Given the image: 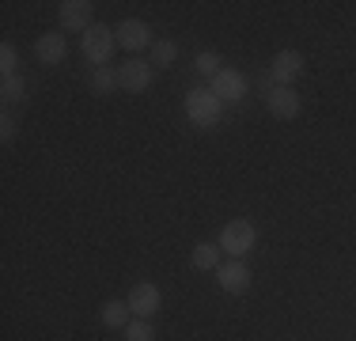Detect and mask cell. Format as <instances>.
Segmentation results:
<instances>
[{
	"mask_svg": "<svg viewBox=\"0 0 356 341\" xmlns=\"http://www.w3.org/2000/svg\"><path fill=\"white\" fill-rule=\"evenodd\" d=\"M182 106H186V118H190L197 129H213V125H220V118H224V102L213 95V88L186 91Z\"/></svg>",
	"mask_w": 356,
	"mask_h": 341,
	"instance_id": "6da1fadb",
	"label": "cell"
},
{
	"mask_svg": "<svg viewBox=\"0 0 356 341\" xmlns=\"http://www.w3.org/2000/svg\"><path fill=\"white\" fill-rule=\"evenodd\" d=\"M114 46H118L114 31H110V27H99V23L80 34V57H83L91 68H106L110 61H114Z\"/></svg>",
	"mask_w": 356,
	"mask_h": 341,
	"instance_id": "7a4b0ae2",
	"label": "cell"
},
{
	"mask_svg": "<svg viewBox=\"0 0 356 341\" xmlns=\"http://www.w3.org/2000/svg\"><path fill=\"white\" fill-rule=\"evenodd\" d=\"M220 251L227 254V258H247V254L258 246V228L250 224V220H232V224H224L220 228Z\"/></svg>",
	"mask_w": 356,
	"mask_h": 341,
	"instance_id": "3957f363",
	"label": "cell"
},
{
	"mask_svg": "<svg viewBox=\"0 0 356 341\" xmlns=\"http://www.w3.org/2000/svg\"><path fill=\"white\" fill-rule=\"evenodd\" d=\"M209 88H213V95L227 106V102H243V99H247L250 80L239 72V68H220L213 80H209Z\"/></svg>",
	"mask_w": 356,
	"mask_h": 341,
	"instance_id": "277c9868",
	"label": "cell"
},
{
	"mask_svg": "<svg viewBox=\"0 0 356 341\" xmlns=\"http://www.w3.org/2000/svg\"><path fill=\"white\" fill-rule=\"evenodd\" d=\"M114 72H118V88L129 91V95L148 91L152 80H156V68H152V61H137V57H133V61H125V65H118Z\"/></svg>",
	"mask_w": 356,
	"mask_h": 341,
	"instance_id": "5b68a950",
	"label": "cell"
},
{
	"mask_svg": "<svg viewBox=\"0 0 356 341\" xmlns=\"http://www.w3.org/2000/svg\"><path fill=\"white\" fill-rule=\"evenodd\" d=\"M300 76H303V54L300 49H281V54H273V61H269V80H273V88H292Z\"/></svg>",
	"mask_w": 356,
	"mask_h": 341,
	"instance_id": "8992f818",
	"label": "cell"
},
{
	"mask_svg": "<svg viewBox=\"0 0 356 341\" xmlns=\"http://www.w3.org/2000/svg\"><path fill=\"white\" fill-rule=\"evenodd\" d=\"M125 303H129L133 319H152V315L159 311V303H163V292H159L152 280H137V285L129 288V296H125Z\"/></svg>",
	"mask_w": 356,
	"mask_h": 341,
	"instance_id": "52a82bcc",
	"label": "cell"
},
{
	"mask_svg": "<svg viewBox=\"0 0 356 341\" xmlns=\"http://www.w3.org/2000/svg\"><path fill=\"white\" fill-rule=\"evenodd\" d=\"M91 0H65V4H57V19H61V31L65 34H83L88 27H95L91 23Z\"/></svg>",
	"mask_w": 356,
	"mask_h": 341,
	"instance_id": "ba28073f",
	"label": "cell"
},
{
	"mask_svg": "<svg viewBox=\"0 0 356 341\" xmlns=\"http://www.w3.org/2000/svg\"><path fill=\"white\" fill-rule=\"evenodd\" d=\"M114 38H118V46L122 49H129V54H140V49H152V27L144 19H122L114 27Z\"/></svg>",
	"mask_w": 356,
	"mask_h": 341,
	"instance_id": "9c48e42d",
	"label": "cell"
},
{
	"mask_svg": "<svg viewBox=\"0 0 356 341\" xmlns=\"http://www.w3.org/2000/svg\"><path fill=\"white\" fill-rule=\"evenodd\" d=\"M216 285L224 288V292H232V296H243V292L250 288V269H247V262H239V258L220 262V269H216Z\"/></svg>",
	"mask_w": 356,
	"mask_h": 341,
	"instance_id": "30bf717a",
	"label": "cell"
},
{
	"mask_svg": "<svg viewBox=\"0 0 356 341\" xmlns=\"http://www.w3.org/2000/svg\"><path fill=\"white\" fill-rule=\"evenodd\" d=\"M266 110L273 118H281V122H292L303 110V99L296 95V88H269L266 91Z\"/></svg>",
	"mask_w": 356,
	"mask_h": 341,
	"instance_id": "8fae6325",
	"label": "cell"
},
{
	"mask_svg": "<svg viewBox=\"0 0 356 341\" xmlns=\"http://www.w3.org/2000/svg\"><path fill=\"white\" fill-rule=\"evenodd\" d=\"M35 57L42 65H61L65 57H69V38H65V31H46L35 38Z\"/></svg>",
	"mask_w": 356,
	"mask_h": 341,
	"instance_id": "7c38bea8",
	"label": "cell"
},
{
	"mask_svg": "<svg viewBox=\"0 0 356 341\" xmlns=\"http://www.w3.org/2000/svg\"><path fill=\"white\" fill-rule=\"evenodd\" d=\"M129 303H125V300H106L103 307H99V319H103V326H110V330H125V326H129Z\"/></svg>",
	"mask_w": 356,
	"mask_h": 341,
	"instance_id": "4fadbf2b",
	"label": "cell"
},
{
	"mask_svg": "<svg viewBox=\"0 0 356 341\" xmlns=\"http://www.w3.org/2000/svg\"><path fill=\"white\" fill-rule=\"evenodd\" d=\"M220 243H197L193 246V254H190V262H193V269H201V273H216L220 269Z\"/></svg>",
	"mask_w": 356,
	"mask_h": 341,
	"instance_id": "5bb4252c",
	"label": "cell"
},
{
	"mask_svg": "<svg viewBox=\"0 0 356 341\" xmlns=\"http://www.w3.org/2000/svg\"><path fill=\"white\" fill-rule=\"evenodd\" d=\"M88 88H91V95H110V91L118 88V72L114 68H91Z\"/></svg>",
	"mask_w": 356,
	"mask_h": 341,
	"instance_id": "9a60e30c",
	"label": "cell"
},
{
	"mask_svg": "<svg viewBox=\"0 0 356 341\" xmlns=\"http://www.w3.org/2000/svg\"><path fill=\"white\" fill-rule=\"evenodd\" d=\"M175 57H178V46H175V42H167V38H156V42H152V49H148L152 68H167V65H175Z\"/></svg>",
	"mask_w": 356,
	"mask_h": 341,
	"instance_id": "2e32d148",
	"label": "cell"
},
{
	"mask_svg": "<svg viewBox=\"0 0 356 341\" xmlns=\"http://www.w3.org/2000/svg\"><path fill=\"white\" fill-rule=\"evenodd\" d=\"M0 99H4L8 106H12V102H23V99H27V80H23L19 72L4 76V80H0Z\"/></svg>",
	"mask_w": 356,
	"mask_h": 341,
	"instance_id": "e0dca14e",
	"label": "cell"
},
{
	"mask_svg": "<svg viewBox=\"0 0 356 341\" xmlns=\"http://www.w3.org/2000/svg\"><path fill=\"white\" fill-rule=\"evenodd\" d=\"M224 68V61H220V54L216 49H201L197 57H193V72L197 76H205V80H213V76Z\"/></svg>",
	"mask_w": 356,
	"mask_h": 341,
	"instance_id": "ac0fdd59",
	"label": "cell"
},
{
	"mask_svg": "<svg viewBox=\"0 0 356 341\" xmlns=\"http://www.w3.org/2000/svg\"><path fill=\"white\" fill-rule=\"evenodd\" d=\"M125 341H156V330H152L148 319H133L125 326Z\"/></svg>",
	"mask_w": 356,
	"mask_h": 341,
	"instance_id": "d6986e66",
	"label": "cell"
},
{
	"mask_svg": "<svg viewBox=\"0 0 356 341\" xmlns=\"http://www.w3.org/2000/svg\"><path fill=\"white\" fill-rule=\"evenodd\" d=\"M0 72H4V76L19 72V49H15L12 42H4V46H0Z\"/></svg>",
	"mask_w": 356,
	"mask_h": 341,
	"instance_id": "ffe728a7",
	"label": "cell"
},
{
	"mask_svg": "<svg viewBox=\"0 0 356 341\" xmlns=\"http://www.w3.org/2000/svg\"><path fill=\"white\" fill-rule=\"evenodd\" d=\"M0 141H15V118L12 114H8V110H4V114H0Z\"/></svg>",
	"mask_w": 356,
	"mask_h": 341,
	"instance_id": "44dd1931",
	"label": "cell"
}]
</instances>
